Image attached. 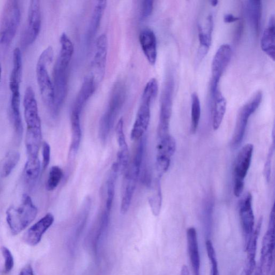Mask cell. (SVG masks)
<instances>
[{
  "label": "cell",
  "mask_w": 275,
  "mask_h": 275,
  "mask_svg": "<svg viewBox=\"0 0 275 275\" xmlns=\"http://www.w3.org/2000/svg\"><path fill=\"white\" fill-rule=\"evenodd\" d=\"M60 50L53 68V84L54 92V108L52 115L57 116L67 95L69 70L74 53V45L69 37L62 34Z\"/></svg>",
  "instance_id": "obj_1"
},
{
  "label": "cell",
  "mask_w": 275,
  "mask_h": 275,
  "mask_svg": "<svg viewBox=\"0 0 275 275\" xmlns=\"http://www.w3.org/2000/svg\"><path fill=\"white\" fill-rule=\"evenodd\" d=\"M37 213L38 208L32 198L24 194L20 205L11 206L6 211L7 223L13 235L24 231L35 220Z\"/></svg>",
  "instance_id": "obj_2"
},
{
  "label": "cell",
  "mask_w": 275,
  "mask_h": 275,
  "mask_svg": "<svg viewBox=\"0 0 275 275\" xmlns=\"http://www.w3.org/2000/svg\"><path fill=\"white\" fill-rule=\"evenodd\" d=\"M158 92V81L155 78L150 79L142 95L140 105L131 130V139L132 140H139L144 136L149 124L151 104L156 99Z\"/></svg>",
  "instance_id": "obj_3"
},
{
  "label": "cell",
  "mask_w": 275,
  "mask_h": 275,
  "mask_svg": "<svg viewBox=\"0 0 275 275\" xmlns=\"http://www.w3.org/2000/svg\"><path fill=\"white\" fill-rule=\"evenodd\" d=\"M146 147L143 144H139L132 163L128 168L122 187L120 212L127 213L131 206L136 186L143 165Z\"/></svg>",
  "instance_id": "obj_4"
},
{
  "label": "cell",
  "mask_w": 275,
  "mask_h": 275,
  "mask_svg": "<svg viewBox=\"0 0 275 275\" xmlns=\"http://www.w3.org/2000/svg\"><path fill=\"white\" fill-rule=\"evenodd\" d=\"M53 55L52 47H47L40 55L36 66L37 80L42 99L51 114L54 108V92L53 82L48 72V67L52 62Z\"/></svg>",
  "instance_id": "obj_5"
},
{
  "label": "cell",
  "mask_w": 275,
  "mask_h": 275,
  "mask_svg": "<svg viewBox=\"0 0 275 275\" xmlns=\"http://www.w3.org/2000/svg\"><path fill=\"white\" fill-rule=\"evenodd\" d=\"M23 106L27 127L25 141L29 143H42L41 120L35 93L31 86L27 87L25 90Z\"/></svg>",
  "instance_id": "obj_6"
},
{
  "label": "cell",
  "mask_w": 275,
  "mask_h": 275,
  "mask_svg": "<svg viewBox=\"0 0 275 275\" xmlns=\"http://www.w3.org/2000/svg\"><path fill=\"white\" fill-rule=\"evenodd\" d=\"M126 97L125 85L118 82L113 87L107 109L100 122L99 136L103 144L106 143L115 120Z\"/></svg>",
  "instance_id": "obj_7"
},
{
  "label": "cell",
  "mask_w": 275,
  "mask_h": 275,
  "mask_svg": "<svg viewBox=\"0 0 275 275\" xmlns=\"http://www.w3.org/2000/svg\"><path fill=\"white\" fill-rule=\"evenodd\" d=\"M21 18L18 2L10 0L6 3L0 25V43L5 46L10 45L16 34Z\"/></svg>",
  "instance_id": "obj_8"
},
{
  "label": "cell",
  "mask_w": 275,
  "mask_h": 275,
  "mask_svg": "<svg viewBox=\"0 0 275 275\" xmlns=\"http://www.w3.org/2000/svg\"><path fill=\"white\" fill-rule=\"evenodd\" d=\"M254 146L251 144L245 145L236 159L234 169V194L239 197L244 189L245 178L250 169Z\"/></svg>",
  "instance_id": "obj_9"
},
{
  "label": "cell",
  "mask_w": 275,
  "mask_h": 275,
  "mask_svg": "<svg viewBox=\"0 0 275 275\" xmlns=\"http://www.w3.org/2000/svg\"><path fill=\"white\" fill-rule=\"evenodd\" d=\"M262 99V93L258 91L241 109L237 118L232 144L238 146L241 143L248 121L254 112L259 108Z\"/></svg>",
  "instance_id": "obj_10"
},
{
  "label": "cell",
  "mask_w": 275,
  "mask_h": 275,
  "mask_svg": "<svg viewBox=\"0 0 275 275\" xmlns=\"http://www.w3.org/2000/svg\"><path fill=\"white\" fill-rule=\"evenodd\" d=\"M173 86V81H168L161 94L158 129V139L169 135V123L172 112Z\"/></svg>",
  "instance_id": "obj_11"
},
{
  "label": "cell",
  "mask_w": 275,
  "mask_h": 275,
  "mask_svg": "<svg viewBox=\"0 0 275 275\" xmlns=\"http://www.w3.org/2000/svg\"><path fill=\"white\" fill-rule=\"evenodd\" d=\"M108 50V37L106 34H102L96 42L89 73L98 84L102 81L105 75Z\"/></svg>",
  "instance_id": "obj_12"
},
{
  "label": "cell",
  "mask_w": 275,
  "mask_h": 275,
  "mask_svg": "<svg viewBox=\"0 0 275 275\" xmlns=\"http://www.w3.org/2000/svg\"><path fill=\"white\" fill-rule=\"evenodd\" d=\"M232 54L231 46L229 44L222 45L217 51L212 63V80L211 93L212 96L218 90V83L224 71L229 65Z\"/></svg>",
  "instance_id": "obj_13"
},
{
  "label": "cell",
  "mask_w": 275,
  "mask_h": 275,
  "mask_svg": "<svg viewBox=\"0 0 275 275\" xmlns=\"http://www.w3.org/2000/svg\"><path fill=\"white\" fill-rule=\"evenodd\" d=\"M42 25L41 4L38 0L30 3L28 11L27 23L24 35L23 41L27 46L32 45L39 36Z\"/></svg>",
  "instance_id": "obj_14"
},
{
  "label": "cell",
  "mask_w": 275,
  "mask_h": 275,
  "mask_svg": "<svg viewBox=\"0 0 275 275\" xmlns=\"http://www.w3.org/2000/svg\"><path fill=\"white\" fill-rule=\"evenodd\" d=\"M9 88L11 91V117L17 139H20L23 135V127L20 112L21 96L20 83L9 81Z\"/></svg>",
  "instance_id": "obj_15"
},
{
  "label": "cell",
  "mask_w": 275,
  "mask_h": 275,
  "mask_svg": "<svg viewBox=\"0 0 275 275\" xmlns=\"http://www.w3.org/2000/svg\"><path fill=\"white\" fill-rule=\"evenodd\" d=\"M54 221L52 214L49 213L34 224L25 233L23 240L28 245L35 246L39 244L43 235L52 226Z\"/></svg>",
  "instance_id": "obj_16"
},
{
  "label": "cell",
  "mask_w": 275,
  "mask_h": 275,
  "mask_svg": "<svg viewBox=\"0 0 275 275\" xmlns=\"http://www.w3.org/2000/svg\"><path fill=\"white\" fill-rule=\"evenodd\" d=\"M240 217L245 244L248 241L254 230V215L252 208V196L247 194L240 206Z\"/></svg>",
  "instance_id": "obj_17"
},
{
  "label": "cell",
  "mask_w": 275,
  "mask_h": 275,
  "mask_svg": "<svg viewBox=\"0 0 275 275\" xmlns=\"http://www.w3.org/2000/svg\"><path fill=\"white\" fill-rule=\"evenodd\" d=\"M188 250L194 275H201V259L197 231L193 227L187 231Z\"/></svg>",
  "instance_id": "obj_18"
},
{
  "label": "cell",
  "mask_w": 275,
  "mask_h": 275,
  "mask_svg": "<svg viewBox=\"0 0 275 275\" xmlns=\"http://www.w3.org/2000/svg\"><path fill=\"white\" fill-rule=\"evenodd\" d=\"M116 135L119 146L116 163L121 171H124L128 166L129 151L124 132V121L122 118L118 121L116 127Z\"/></svg>",
  "instance_id": "obj_19"
},
{
  "label": "cell",
  "mask_w": 275,
  "mask_h": 275,
  "mask_svg": "<svg viewBox=\"0 0 275 275\" xmlns=\"http://www.w3.org/2000/svg\"><path fill=\"white\" fill-rule=\"evenodd\" d=\"M139 42L147 60L154 65L157 58V43L155 33L148 28L142 30L139 35Z\"/></svg>",
  "instance_id": "obj_20"
},
{
  "label": "cell",
  "mask_w": 275,
  "mask_h": 275,
  "mask_svg": "<svg viewBox=\"0 0 275 275\" xmlns=\"http://www.w3.org/2000/svg\"><path fill=\"white\" fill-rule=\"evenodd\" d=\"M98 84L89 74L85 77L81 89L76 98L72 111L81 113L87 101L91 97Z\"/></svg>",
  "instance_id": "obj_21"
},
{
  "label": "cell",
  "mask_w": 275,
  "mask_h": 275,
  "mask_svg": "<svg viewBox=\"0 0 275 275\" xmlns=\"http://www.w3.org/2000/svg\"><path fill=\"white\" fill-rule=\"evenodd\" d=\"M274 17L271 16L268 25L262 35L261 40L262 50L274 61L275 57Z\"/></svg>",
  "instance_id": "obj_22"
},
{
  "label": "cell",
  "mask_w": 275,
  "mask_h": 275,
  "mask_svg": "<svg viewBox=\"0 0 275 275\" xmlns=\"http://www.w3.org/2000/svg\"><path fill=\"white\" fill-rule=\"evenodd\" d=\"M246 13L249 22L257 34L259 33L262 15V4L259 0H250L247 2Z\"/></svg>",
  "instance_id": "obj_23"
},
{
  "label": "cell",
  "mask_w": 275,
  "mask_h": 275,
  "mask_svg": "<svg viewBox=\"0 0 275 275\" xmlns=\"http://www.w3.org/2000/svg\"><path fill=\"white\" fill-rule=\"evenodd\" d=\"M80 115L79 113L72 111L71 116L72 129V141L70 154L74 156L79 148L82 137V131L80 125Z\"/></svg>",
  "instance_id": "obj_24"
},
{
  "label": "cell",
  "mask_w": 275,
  "mask_h": 275,
  "mask_svg": "<svg viewBox=\"0 0 275 275\" xmlns=\"http://www.w3.org/2000/svg\"><path fill=\"white\" fill-rule=\"evenodd\" d=\"M107 6V1H99L95 6L87 34V40L89 43L93 40L98 32Z\"/></svg>",
  "instance_id": "obj_25"
},
{
  "label": "cell",
  "mask_w": 275,
  "mask_h": 275,
  "mask_svg": "<svg viewBox=\"0 0 275 275\" xmlns=\"http://www.w3.org/2000/svg\"><path fill=\"white\" fill-rule=\"evenodd\" d=\"M41 164L39 157L27 158L25 165L23 176L25 182L29 187L33 186L39 178Z\"/></svg>",
  "instance_id": "obj_26"
},
{
  "label": "cell",
  "mask_w": 275,
  "mask_h": 275,
  "mask_svg": "<svg viewBox=\"0 0 275 275\" xmlns=\"http://www.w3.org/2000/svg\"><path fill=\"white\" fill-rule=\"evenodd\" d=\"M215 100L212 116V126L214 130L220 127L226 110V100L221 92L218 90L212 97Z\"/></svg>",
  "instance_id": "obj_27"
},
{
  "label": "cell",
  "mask_w": 275,
  "mask_h": 275,
  "mask_svg": "<svg viewBox=\"0 0 275 275\" xmlns=\"http://www.w3.org/2000/svg\"><path fill=\"white\" fill-rule=\"evenodd\" d=\"M176 150L175 139L170 135L158 139L157 159L170 160Z\"/></svg>",
  "instance_id": "obj_28"
},
{
  "label": "cell",
  "mask_w": 275,
  "mask_h": 275,
  "mask_svg": "<svg viewBox=\"0 0 275 275\" xmlns=\"http://www.w3.org/2000/svg\"><path fill=\"white\" fill-rule=\"evenodd\" d=\"M20 160V154L17 150H11L0 163V175L3 178L10 175Z\"/></svg>",
  "instance_id": "obj_29"
},
{
  "label": "cell",
  "mask_w": 275,
  "mask_h": 275,
  "mask_svg": "<svg viewBox=\"0 0 275 275\" xmlns=\"http://www.w3.org/2000/svg\"><path fill=\"white\" fill-rule=\"evenodd\" d=\"M213 27V16L210 14L207 17L205 27L201 25H198V37L200 40V47L209 49L212 41V33Z\"/></svg>",
  "instance_id": "obj_30"
},
{
  "label": "cell",
  "mask_w": 275,
  "mask_h": 275,
  "mask_svg": "<svg viewBox=\"0 0 275 275\" xmlns=\"http://www.w3.org/2000/svg\"><path fill=\"white\" fill-rule=\"evenodd\" d=\"M119 173L115 163L113 164L107 182L106 210L110 212L115 196V186Z\"/></svg>",
  "instance_id": "obj_31"
},
{
  "label": "cell",
  "mask_w": 275,
  "mask_h": 275,
  "mask_svg": "<svg viewBox=\"0 0 275 275\" xmlns=\"http://www.w3.org/2000/svg\"><path fill=\"white\" fill-rule=\"evenodd\" d=\"M201 108L200 99L198 94L194 92L192 95V126L191 131L195 134L200 122Z\"/></svg>",
  "instance_id": "obj_32"
},
{
  "label": "cell",
  "mask_w": 275,
  "mask_h": 275,
  "mask_svg": "<svg viewBox=\"0 0 275 275\" xmlns=\"http://www.w3.org/2000/svg\"><path fill=\"white\" fill-rule=\"evenodd\" d=\"M149 204L151 212L155 216L159 215L162 204V194H161L160 180L157 179L155 182L153 194L149 198Z\"/></svg>",
  "instance_id": "obj_33"
},
{
  "label": "cell",
  "mask_w": 275,
  "mask_h": 275,
  "mask_svg": "<svg viewBox=\"0 0 275 275\" xmlns=\"http://www.w3.org/2000/svg\"><path fill=\"white\" fill-rule=\"evenodd\" d=\"M63 177V170L59 167L54 166L51 167L48 179H47L46 184L47 191H53L57 188L62 181Z\"/></svg>",
  "instance_id": "obj_34"
},
{
  "label": "cell",
  "mask_w": 275,
  "mask_h": 275,
  "mask_svg": "<svg viewBox=\"0 0 275 275\" xmlns=\"http://www.w3.org/2000/svg\"><path fill=\"white\" fill-rule=\"evenodd\" d=\"M22 75V56L20 49L16 48L13 52V68L10 79L21 82Z\"/></svg>",
  "instance_id": "obj_35"
},
{
  "label": "cell",
  "mask_w": 275,
  "mask_h": 275,
  "mask_svg": "<svg viewBox=\"0 0 275 275\" xmlns=\"http://www.w3.org/2000/svg\"><path fill=\"white\" fill-rule=\"evenodd\" d=\"M206 249L208 258L211 264L210 275H220L216 252L210 240H206Z\"/></svg>",
  "instance_id": "obj_36"
},
{
  "label": "cell",
  "mask_w": 275,
  "mask_h": 275,
  "mask_svg": "<svg viewBox=\"0 0 275 275\" xmlns=\"http://www.w3.org/2000/svg\"><path fill=\"white\" fill-rule=\"evenodd\" d=\"M1 250L5 260V271L8 273L11 271L14 268V260L13 255L11 251L6 247L3 246Z\"/></svg>",
  "instance_id": "obj_37"
},
{
  "label": "cell",
  "mask_w": 275,
  "mask_h": 275,
  "mask_svg": "<svg viewBox=\"0 0 275 275\" xmlns=\"http://www.w3.org/2000/svg\"><path fill=\"white\" fill-rule=\"evenodd\" d=\"M154 2L151 0H145L142 2L140 17L142 20L148 18L153 12Z\"/></svg>",
  "instance_id": "obj_38"
},
{
  "label": "cell",
  "mask_w": 275,
  "mask_h": 275,
  "mask_svg": "<svg viewBox=\"0 0 275 275\" xmlns=\"http://www.w3.org/2000/svg\"><path fill=\"white\" fill-rule=\"evenodd\" d=\"M42 166L43 169L45 170L49 165L51 158V147L50 145L45 141L42 144Z\"/></svg>",
  "instance_id": "obj_39"
},
{
  "label": "cell",
  "mask_w": 275,
  "mask_h": 275,
  "mask_svg": "<svg viewBox=\"0 0 275 275\" xmlns=\"http://www.w3.org/2000/svg\"><path fill=\"white\" fill-rule=\"evenodd\" d=\"M271 148L270 150V152L268 155V157L266 161V163H265L264 167V175L266 179H269L270 175V170H271V159L272 157L273 153V149Z\"/></svg>",
  "instance_id": "obj_40"
},
{
  "label": "cell",
  "mask_w": 275,
  "mask_h": 275,
  "mask_svg": "<svg viewBox=\"0 0 275 275\" xmlns=\"http://www.w3.org/2000/svg\"><path fill=\"white\" fill-rule=\"evenodd\" d=\"M18 275H35L30 264H27L20 271Z\"/></svg>",
  "instance_id": "obj_41"
},
{
  "label": "cell",
  "mask_w": 275,
  "mask_h": 275,
  "mask_svg": "<svg viewBox=\"0 0 275 275\" xmlns=\"http://www.w3.org/2000/svg\"><path fill=\"white\" fill-rule=\"evenodd\" d=\"M239 20V18L238 17L235 16L231 14L225 15L224 18V20L225 22L228 23L236 22L237 21H238Z\"/></svg>",
  "instance_id": "obj_42"
},
{
  "label": "cell",
  "mask_w": 275,
  "mask_h": 275,
  "mask_svg": "<svg viewBox=\"0 0 275 275\" xmlns=\"http://www.w3.org/2000/svg\"><path fill=\"white\" fill-rule=\"evenodd\" d=\"M179 275H191L190 274L189 269L186 265H184L182 267L181 273H180Z\"/></svg>",
  "instance_id": "obj_43"
},
{
  "label": "cell",
  "mask_w": 275,
  "mask_h": 275,
  "mask_svg": "<svg viewBox=\"0 0 275 275\" xmlns=\"http://www.w3.org/2000/svg\"><path fill=\"white\" fill-rule=\"evenodd\" d=\"M254 275H263L259 266L256 267Z\"/></svg>",
  "instance_id": "obj_44"
},
{
  "label": "cell",
  "mask_w": 275,
  "mask_h": 275,
  "mask_svg": "<svg viewBox=\"0 0 275 275\" xmlns=\"http://www.w3.org/2000/svg\"><path fill=\"white\" fill-rule=\"evenodd\" d=\"M2 75V67L1 60H0V83H1Z\"/></svg>",
  "instance_id": "obj_45"
},
{
  "label": "cell",
  "mask_w": 275,
  "mask_h": 275,
  "mask_svg": "<svg viewBox=\"0 0 275 275\" xmlns=\"http://www.w3.org/2000/svg\"><path fill=\"white\" fill-rule=\"evenodd\" d=\"M210 3L213 6H216L218 4V2L217 1V0H212V1L210 2Z\"/></svg>",
  "instance_id": "obj_46"
},
{
  "label": "cell",
  "mask_w": 275,
  "mask_h": 275,
  "mask_svg": "<svg viewBox=\"0 0 275 275\" xmlns=\"http://www.w3.org/2000/svg\"><path fill=\"white\" fill-rule=\"evenodd\" d=\"M272 275H274V273H273V272L272 273Z\"/></svg>",
  "instance_id": "obj_47"
}]
</instances>
